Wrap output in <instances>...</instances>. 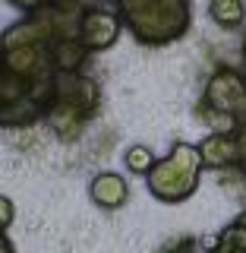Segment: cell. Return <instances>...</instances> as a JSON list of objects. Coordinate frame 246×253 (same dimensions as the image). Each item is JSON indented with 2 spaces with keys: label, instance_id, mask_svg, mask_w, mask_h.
<instances>
[{
  "label": "cell",
  "instance_id": "obj_3",
  "mask_svg": "<svg viewBox=\"0 0 246 253\" xmlns=\"http://www.w3.org/2000/svg\"><path fill=\"white\" fill-rule=\"evenodd\" d=\"M199 114L211 126V133H237L246 124V76L231 67L215 70L205 85Z\"/></svg>",
  "mask_w": 246,
  "mask_h": 253
},
{
  "label": "cell",
  "instance_id": "obj_10",
  "mask_svg": "<svg viewBox=\"0 0 246 253\" xmlns=\"http://www.w3.org/2000/svg\"><path fill=\"white\" fill-rule=\"evenodd\" d=\"M123 165H126V171H130V174H142V177H148L152 168L158 165V158H155V152L148 146L136 142V146H130L123 152Z\"/></svg>",
  "mask_w": 246,
  "mask_h": 253
},
{
  "label": "cell",
  "instance_id": "obj_8",
  "mask_svg": "<svg viewBox=\"0 0 246 253\" xmlns=\"http://www.w3.org/2000/svg\"><path fill=\"white\" fill-rule=\"evenodd\" d=\"M85 47L79 38H60V42L51 44V57H54V67H57V73H76L79 67H82L85 60Z\"/></svg>",
  "mask_w": 246,
  "mask_h": 253
},
{
  "label": "cell",
  "instance_id": "obj_4",
  "mask_svg": "<svg viewBox=\"0 0 246 253\" xmlns=\"http://www.w3.org/2000/svg\"><path fill=\"white\" fill-rule=\"evenodd\" d=\"M98 105V85L85 76L76 73H60L57 76V92H54V105L47 111L54 130L63 139H70L82 126V121L95 111Z\"/></svg>",
  "mask_w": 246,
  "mask_h": 253
},
{
  "label": "cell",
  "instance_id": "obj_1",
  "mask_svg": "<svg viewBox=\"0 0 246 253\" xmlns=\"http://www.w3.org/2000/svg\"><path fill=\"white\" fill-rule=\"evenodd\" d=\"M120 19L142 44H171L189 29L186 0H117Z\"/></svg>",
  "mask_w": 246,
  "mask_h": 253
},
{
  "label": "cell",
  "instance_id": "obj_13",
  "mask_svg": "<svg viewBox=\"0 0 246 253\" xmlns=\"http://www.w3.org/2000/svg\"><path fill=\"white\" fill-rule=\"evenodd\" d=\"M0 253H16V247H13V241L6 234H0Z\"/></svg>",
  "mask_w": 246,
  "mask_h": 253
},
{
  "label": "cell",
  "instance_id": "obj_14",
  "mask_svg": "<svg viewBox=\"0 0 246 253\" xmlns=\"http://www.w3.org/2000/svg\"><path fill=\"white\" fill-rule=\"evenodd\" d=\"M243 54H246V35H243Z\"/></svg>",
  "mask_w": 246,
  "mask_h": 253
},
{
  "label": "cell",
  "instance_id": "obj_11",
  "mask_svg": "<svg viewBox=\"0 0 246 253\" xmlns=\"http://www.w3.org/2000/svg\"><path fill=\"white\" fill-rule=\"evenodd\" d=\"M13 218H16V206L10 196H0V231H6V228L13 225Z\"/></svg>",
  "mask_w": 246,
  "mask_h": 253
},
{
  "label": "cell",
  "instance_id": "obj_12",
  "mask_svg": "<svg viewBox=\"0 0 246 253\" xmlns=\"http://www.w3.org/2000/svg\"><path fill=\"white\" fill-rule=\"evenodd\" d=\"M13 6H19V10H29V13H38V10H44V6H51V3H57V0H10Z\"/></svg>",
  "mask_w": 246,
  "mask_h": 253
},
{
  "label": "cell",
  "instance_id": "obj_5",
  "mask_svg": "<svg viewBox=\"0 0 246 253\" xmlns=\"http://www.w3.org/2000/svg\"><path fill=\"white\" fill-rule=\"evenodd\" d=\"M123 19L110 10H101V6H92V10L82 13V22H79V42L89 54L95 51H107L114 47V42L120 38Z\"/></svg>",
  "mask_w": 246,
  "mask_h": 253
},
{
  "label": "cell",
  "instance_id": "obj_2",
  "mask_svg": "<svg viewBox=\"0 0 246 253\" xmlns=\"http://www.w3.org/2000/svg\"><path fill=\"white\" fill-rule=\"evenodd\" d=\"M202 165V152L193 142H174L171 155L158 158V165L148 174V193L164 206H177L186 203L189 196L199 190V171Z\"/></svg>",
  "mask_w": 246,
  "mask_h": 253
},
{
  "label": "cell",
  "instance_id": "obj_7",
  "mask_svg": "<svg viewBox=\"0 0 246 253\" xmlns=\"http://www.w3.org/2000/svg\"><path fill=\"white\" fill-rule=\"evenodd\" d=\"M199 152H202V165L205 168H234V165L243 162V149H240V139L234 133H209L202 142H199Z\"/></svg>",
  "mask_w": 246,
  "mask_h": 253
},
{
  "label": "cell",
  "instance_id": "obj_9",
  "mask_svg": "<svg viewBox=\"0 0 246 253\" xmlns=\"http://www.w3.org/2000/svg\"><path fill=\"white\" fill-rule=\"evenodd\" d=\"M209 16L218 29H240L246 22V3L243 0H209Z\"/></svg>",
  "mask_w": 246,
  "mask_h": 253
},
{
  "label": "cell",
  "instance_id": "obj_6",
  "mask_svg": "<svg viewBox=\"0 0 246 253\" xmlns=\"http://www.w3.org/2000/svg\"><path fill=\"white\" fill-rule=\"evenodd\" d=\"M89 196H92V203L98 206V209H107V212L123 209V206L130 203V180H126L123 174H117V171H101V174L92 177Z\"/></svg>",
  "mask_w": 246,
  "mask_h": 253
}]
</instances>
